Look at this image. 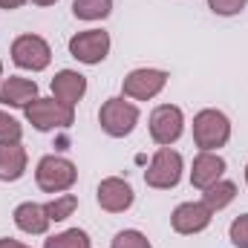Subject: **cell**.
<instances>
[{"mask_svg": "<svg viewBox=\"0 0 248 248\" xmlns=\"http://www.w3.org/2000/svg\"><path fill=\"white\" fill-rule=\"evenodd\" d=\"M225 173V159L211 153V150H202L196 159H193V168H190V185L205 190L211 187L214 182H219Z\"/></svg>", "mask_w": 248, "mask_h": 248, "instance_id": "12", "label": "cell"}, {"mask_svg": "<svg viewBox=\"0 0 248 248\" xmlns=\"http://www.w3.org/2000/svg\"><path fill=\"white\" fill-rule=\"evenodd\" d=\"M168 84V72L165 69H153V66H141V69H133L127 78H124L122 90L127 98H136V101H147V98H156Z\"/></svg>", "mask_w": 248, "mask_h": 248, "instance_id": "8", "label": "cell"}, {"mask_svg": "<svg viewBox=\"0 0 248 248\" xmlns=\"http://www.w3.org/2000/svg\"><path fill=\"white\" fill-rule=\"evenodd\" d=\"M113 12V0H75L72 15L78 20H104Z\"/></svg>", "mask_w": 248, "mask_h": 248, "instance_id": "18", "label": "cell"}, {"mask_svg": "<svg viewBox=\"0 0 248 248\" xmlns=\"http://www.w3.org/2000/svg\"><path fill=\"white\" fill-rule=\"evenodd\" d=\"M110 52V35L104 29H87L69 38V55L81 63H101Z\"/></svg>", "mask_w": 248, "mask_h": 248, "instance_id": "9", "label": "cell"}, {"mask_svg": "<svg viewBox=\"0 0 248 248\" xmlns=\"http://www.w3.org/2000/svg\"><path fill=\"white\" fill-rule=\"evenodd\" d=\"M35 6H52V3H58V0H32Z\"/></svg>", "mask_w": 248, "mask_h": 248, "instance_id": "27", "label": "cell"}, {"mask_svg": "<svg viewBox=\"0 0 248 248\" xmlns=\"http://www.w3.org/2000/svg\"><path fill=\"white\" fill-rule=\"evenodd\" d=\"M228 234H231V243H234L237 248H248V214L237 217V219L231 222Z\"/></svg>", "mask_w": 248, "mask_h": 248, "instance_id": "24", "label": "cell"}, {"mask_svg": "<svg viewBox=\"0 0 248 248\" xmlns=\"http://www.w3.org/2000/svg\"><path fill=\"white\" fill-rule=\"evenodd\" d=\"M0 248H29V246H23L17 240H0Z\"/></svg>", "mask_w": 248, "mask_h": 248, "instance_id": "26", "label": "cell"}, {"mask_svg": "<svg viewBox=\"0 0 248 248\" xmlns=\"http://www.w3.org/2000/svg\"><path fill=\"white\" fill-rule=\"evenodd\" d=\"M214 211L205 202H182L173 214H170V225L176 234H199L211 225Z\"/></svg>", "mask_w": 248, "mask_h": 248, "instance_id": "10", "label": "cell"}, {"mask_svg": "<svg viewBox=\"0 0 248 248\" xmlns=\"http://www.w3.org/2000/svg\"><path fill=\"white\" fill-rule=\"evenodd\" d=\"M26 147L20 141H0V179L3 182H17L26 173Z\"/></svg>", "mask_w": 248, "mask_h": 248, "instance_id": "15", "label": "cell"}, {"mask_svg": "<svg viewBox=\"0 0 248 248\" xmlns=\"http://www.w3.org/2000/svg\"><path fill=\"white\" fill-rule=\"evenodd\" d=\"M35 98H38V84H35V81L17 78V75H9V78L0 81V104H9V107H29Z\"/></svg>", "mask_w": 248, "mask_h": 248, "instance_id": "14", "label": "cell"}, {"mask_svg": "<svg viewBox=\"0 0 248 248\" xmlns=\"http://www.w3.org/2000/svg\"><path fill=\"white\" fill-rule=\"evenodd\" d=\"M44 248H90V237L81 228H69V231L58 234V237H49L44 243Z\"/></svg>", "mask_w": 248, "mask_h": 248, "instance_id": "19", "label": "cell"}, {"mask_svg": "<svg viewBox=\"0 0 248 248\" xmlns=\"http://www.w3.org/2000/svg\"><path fill=\"white\" fill-rule=\"evenodd\" d=\"M20 136H23L20 122L0 110V141H20Z\"/></svg>", "mask_w": 248, "mask_h": 248, "instance_id": "22", "label": "cell"}, {"mask_svg": "<svg viewBox=\"0 0 248 248\" xmlns=\"http://www.w3.org/2000/svg\"><path fill=\"white\" fill-rule=\"evenodd\" d=\"M231 139V122L219 110H202L193 116V141L199 150H219Z\"/></svg>", "mask_w": 248, "mask_h": 248, "instance_id": "1", "label": "cell"}, {"mask_svg": "<svg viewBox=\"0 0 248 248\" xmlns=\"http://www.w3.org/2000/svg\"><path fill=\"white\" fill-rule=\"evenodd\" d=\"M87 93V78L75 69H61L52 78V98H58L66 107H75Z\"/></svg>", "mask_w": 248, "mask_h": 248, "instance_id": "13", "label": "cell"}, {"mask_svg": "<svg viewBox=\"0 0 248 248\" xmlns=\"http://www.w3.org/2000/svg\"><path fill=\"white\" fill-rule=\"evenodd\" d=\"M185 130V116L173 104H162L150 113V139L159 147H170Z\"/></svg>", "mask_w": 248, "mask_h": 248, "instance_id": "7", "label": "cell"}, {"mask_svg": "<svg viewBox=\"0 0 248 248\" xmlns=\"http://www.w3.org/2000/svg\"><path fill=\"white\" fill-rule=\"evenodd\" d=\"M246 185H248V165H246Z\"/></svg>", "mask_w": 248, "mask_h": 248, "instance_id": "29", "label": "cell"}, {"mask_svg": "<svg viewBox=\"0 0 248 248\" xmlns=\"http://www.w3.org/2000/svg\"><path fill=\"white\" fill-rule=\"evenodd\" d=\"M248 0H208L211 12L214 15H222V17H231V15H240L246 9Z\"/></svg>", "mask_w": 248, "mask_h": 248, "instance_id": "23", "label": "cell"}, {"mask_svg": "<svg viewBox=\"0 0 248 248\" xmlns=\"http://www.w3.org/2000/svg\"><path fill=\"white\" fill-rule=\"evenodd\" d=\"M12 61L17 63L20 69L41 72L52 61V49H49V44L41 35H20L12 44Z\"/></svg>", "mask_w": 248, "mask_h": 248, "instance_id": "6", "label": "cell"}, {"mask_svg": "<svg viewBox=\"0 0 248 248\" xmlns=\"http://www.w3.org/2000/svg\"><path fill=\"white\" fill-rule=\"evenodd\" d=\"M95 196H98V205H101L104 211H110V214H124V211L133 205V199H136L130 182H124L119 176L104 179V182L98 185V193H95Z\"/></svg>", "mask_w": 248, "mask_h": 248, "instance_id": "11", "label": "cell"}, {"mask_svg": "<svg viewBox=\"0 0 248 248\" xmlns=\"http://www.w3.org/2000/svg\"><path fill=\"white\" fill-rule=\"evenodd\" d=\"M182 179V156L170 147H159L150 168L144 170V182L156 190H170Z\"/></svg>", "mask_w": 248, "mask_h": 248, "instance_id": "5", "label": "cell"}, {"mask_svg": "<svg viewBox=\"0 0 248 248\" xmlns=\"http://www.w3.org/2000/svg\"><path fill=\"white\" fill-rule=\"evenodd\" d=\"M98 124L107 136L113 139H124L136 130L139 124V107L124 101V98H107L98 110Z\"/></svg>", "mask_w": 248, "mask_h": 248, "instance_id": "2", "label": "cell"}, {"mask_svg": "<svg viewBox=\"0 0 248 248\" xmlns=\"http://www.w3.org/2000/svg\"><path fill=\"white\" fill-rule=\"evenodd\" d=\"M234 196H237V185L234 182H225V179H219V182H214L211 187L202 190V202L211 211H222L225 205L234 202Z\"/></svg>", "mask_w": 248, "mask_h": 248, "instance_id": "17", "label": "cell"}, {"mask_svg": "<svg viewBox=\"0 0 248 248\" xmlns=\"http://www.w3.org/2000/svg\"><path fill=\"white\" fill-rule=\"evenodd\" d=\"M0 81H3V63H0Z\"/></svg>", "mask_w": 248, "mask_h": 248, "instance_id": "28", "label": "cell"}, {"mask_svg": "<svg viewBox=\"0 0 248 248\" xmlns=\"http://www.w3.org/2000/svg\"><path fill=\"white\" fill-rule=\"evenodd\" d=\"M110 248H153V246H150V240H147L141 231L127 228V231H119V234L113 237V246Z\"/></svg>", "mask_w": 248, "mask_h": 248, "instance_id": "21", "label": "cell"}, {"mask_svg": "<svg viewBox=\"0 0 248 248\" xmlns=\"http://www.w3.org/2000/svg\"><path fill=\"white\" fill-rule=\"evenodd\" d=\"M35 179H38V187L46 190V193H63L75 185L78 179V170L69 159L63 156H44L38 162V170H35Z\"/></svg>", "mask_w": 248, "mask_h": 248, "instance_id": "4", "label": "cell"}, {"mask_svg": "<svg viewBox=\"0 0 248 248\" xmlns=\"http://www.w3.org/2000/svg\"><path fill=\"white\" fill-rule=\"evenodd\" d=\"M23 3H26V0H0V9H9V12H12V9H20Z\"/></svg>", "mask_w": 248, "mask_h": 248, "instance_id": "25", "label": "cell"}, {"mask_svg": "<svg viewBox=\"0 0 248 248\" xmlns=\"http://www.w3.org/2000/svg\"><path fill=\"white\" fill-rule=\"evenodd\" d=\"M44 208H46V217H49L52 222H63V219H66V217H72V211L78 208V196L63 193V196H55L52 202H46Z\"/></svg>", "mask_w": 248, "mask_h": 248, "instance_id": "20", "label": "cell"}, {"mask_svg": "<svg viewBox=\"0 0 248 248\" xmlns=\"http://www.w3.org/2000/svg\"><path fill=\"white\" fill-rule=\"evenodd\" d=\"M23 113H26V122L41 133L55 127H69L75 122V107H66L58 98H35L29 107H23Z\"/></svg>", "mask_w": 248, "mask_h": 248, "instance_id": "3", "label": "cell"}, {"mask_svg": "<svg viewBox=\"0 0 248 248\" xmlns=\"http://www.w3.org/2000/svg\"><path fill=\"white\" fill-rule=\"evenodd\" d=\"M49 222L52 219L46 217V208L38 202H20L15 208V225L26 234H46Z\"/></svg>", "mask_w": 248, "mask_h": 248, "instance_id": "16", "label": "cell"}]
</instances>
